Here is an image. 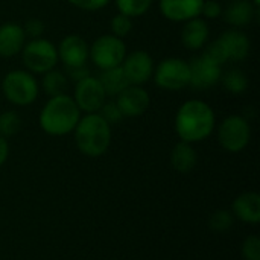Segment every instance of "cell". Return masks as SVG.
<instances>
[{"mask_svg": "<svg viewBox=\"0 0 260 260\" xmlns=\"http://www.w3.org/2000/svg\"><path fill=\"white\" fill-rule=\"evenodd\" d=\"M216 126L213 108L200 99L186 101L175 114V133L183 142L197 143L212 136Z\"/></svg>", "mask_w": 260, "mask_h": 260, "instance_id": "cell-1", "label": "cell"}, {"mask_svg": "<svg viewBox=\"0 0 260 260\" xmlns=\"http://www.w3.org/2000/svg\"><path fill=\"white\" fill-rule=\"evenodd\" d=\"M81 119V111L73 98L67 93L49 98L41 108L38 122L41 129L53 137H61L73 133Z\"/></svg>", "mask_w": 260, "mask_h": 260, "instance_id": "cell-2", "label": "cell"}, {"mask_svg": "<svg viewBox=\"0 0 260 260\" xmlns=\"http://www.w3.org/2000/svg\"><path fill=\"white\" fill-rule=\"evenodd\" d=\"M75 143L79 152L90 158L104 155L111 143V125H108L98 113L85 114L79 119L73 129Z\"/></svg>", "mask_w": 260, "mask_h": 260, "instance_id": "cell-3", "label": "cell"}, {"mask_svg": "<svg viewBox=\"0 0 260 260\" xmlns=\"http://www.w3.org/2000/svg\"><path fill=\"white\" fill-rule=\"evenodd\" d=\"M2 91L11 104L17 107H27L37 101L40 85L34 73L27 70H11L2 81Z\"/></svg>", "mask_w": 260, "mask_h": 260, "instance_id": "cell-4", "label": "cell"}, {"mask_svg": "<svg viewBox=\"0 0 260 260\" xmlns=\"http://www.w3.org/2000/svg\"><path fill=\"white\" fill-rule=\"evenodd\" d=\"M23 64L30 73H46L58 64V50L56 46L47 38H32L26 41L21 49Z\"/></svg>", "mask_w": 260, "mask_h": 260, "instance_id": "cell-5", "label": "cell"}, {"mask_svg": "<svg viewBox=\"0 0 260 260\" xmlns=\"http://www.w3.org/2000/svg\"><path fill=\"white\" fill-rule=\"evenodd\" d=\"M126 56V44L122 38L107 34L98 37L88 50V58L99 70L119 67Z\"/></svg>", "mask_w": 260, "mask_h": 260, "instance_id": "cell-6", "label": "cell"}, {"mask_svg": "<svg viewBox=\"0 0 260 260\" xmlns=\"http://www.w3.org/2000/svg\"><path fill=\"white\" fill-rule=\"evenodd\" d=\"M251 139V126L248 119L239 114H232L225 117L218 126V142L219 145L232 154L244 151Z\"/></svg>", "mask_w": 260, "mask_h": 260, "instance_id": "cell-7", "label": "cell"}, {"mask_svg": "<svg viewBox=\"0 0 260 260\" xmlns=\"http://www.w3.org/2000/svg\"><path fill=\"white\" fill-rule=\"evenodd\" d=\"M154 82L157 87L168 91H178L189 85L190 70L189 62L183 58H166L154 69Z\"/></svg>", "mask_w": 260, "mask_h": 260, "instance_id": "cell-8", "label": "cell"}, {"mask_svg": "<svg viewBox=\"0 0 260 260\" xmlns=\"http://www.w3.org/2000/svg\"><path fill=\"white\" fill-rule=\"evenodd\" d=\"M107 94L98 79V76H87L78 82H75L73 101L78 105L79 111L87 114L98 113L101 107L105 104Z\"/></svg>", "mask_w": 260, "mask_h": 260, "instance_id": "cell-9", "label": "cell"}, {"mask_svg": "<svg viewBox=\"0 0 260 260\" xmlns=\"http://www.w3.org/2000/svg\"><path fill=\"white\" fill-rule=\"evenodd\" d=\"M128 82L131 85H143L154 75V59L146 50H133L126 53L120 64Z\"/></svg>", "mask_w": 260, "mask_h": 260, "instance_id": "cell-10", "label": "cell"}, {"mask_svg": "<svg viewBox=\"0 0 260 260\" xmlns=\"http://www.w3.org/2000/svg\"><path fill=\"white\" fill-rule=\"evenodd\" d=\"M189 70H190L189 85H192L195 90H209L215 87L222 76V67L215 64L204 55L193 58L189 62Z\"/></svg>", "mask_w": 260, "mask_h": 260, "instance_id": "cell-11", "label": "cell"}, {"mask_svg": "<svg viewBox=\"0 0 260 260\" xmlns=\"http://www.w3.org/2000/svg\"><path fill=\"white\" fill-rule=\"evenodd\" d=\"M116 104L123 117H139L151 105L149 93L142 85H128L116 96Z\"/></svg>", "mask_w": 260, "mask_h": 260, "instance_id": "cell-12", "label": "cell"}, {"mask_svg": "<svg viewBox=\"0 0 260 260\" xmlns=\"http://www.w3.org/2000/svg\"><path fill=\"white\" fill-rule=\"evenodd\" d=\"M56 50H58V59L62 61L64 67H76V66L87 64L90 46L81 35L72 34L61 40Z\"/></svg>", "mask_w": 260, "mask_h": 260, "instance_id": "cell-13", "label": "cell"}, {"mask_svg": "<svg viewBox=\"0 0 260 260\" xmlns=\"http://www.w3.org/2000/svg\"><path fill=\"white\" fill-rule=\"evenodd\" d=\"M204 0H160L158 8L161 15L175 23H186L187 20L201 15Z\"/></svg>", "mask_w": 260, "mask_h": 260, "instance_id": "cell-14", "label": "cell"}, {"mask_svg": "<svg viewBox=\"0 0 260 260\" xmlns=\"http://www.w3.org/2000/svg\"><path fill=\"white\" fill-rule=\"evenodd\" d=\"M224 20L233 29H241L248 26L251 21L259 20V8H256L250 0H230L227 8L222 11Z\"/></svg>", "mask_w": 260, "mask_h": 260, "instance_id": "cell-15", "label": "cell"}, {"mask_svg": "<svg viewBox=\"0 0 260 260\" xmlns=\"http://www.w3.org/2000/svg\"><path fill=\"white\" fill-rule=\"evenodd\" d=\"M218 40L221 41L229 61H235V62L244 61L250 53L251 43L247 34L239 29H229L222 32Z\"/></svg>", "mask_w": 260, "mask_h": 260, "instance_id": "cell-16", "label": "cell"}, {"mask_svg": "<svg viewBox=\"0 0 260 260\" xmlns=\"http://www.w3.org/2000/svg\"><path fill=\"white\" fill-rule=\"evenodd\" d=\"M26 34L23 27L17 23L0 24V56L12 58L18 55L26 44Z\"/></svg>", "mask_w": 260, "mask_h": 260, "instance_id": "cell-17", "label": "cell"}, {"mask_svg": "<svg viewBox=\"0 0 260 260\" xmlns=\"http://www.w3.org/2000/svg\"><path fill=\"white\" fill-rule=\"evenodd\" d=\"M209 35H210V27L207 21L204 18L197 17L184 23L181 29V43L186 49L195 52L207 44Z\"/></svg>", "mask_w": 260, "mask_h": 260, "instance_id": "cell-18", "label": "cell"}, {"mask_svg": "<svg viewBox=\"0 0 260 260\" xmlns=\"http://www.w3.org/2000/svg\"><path fill=\"white\" fill-rule=\"evenodd\" d=\"M232 213L247 224H257L260 221V197L256 192H245L239 195L232 204Z\"/></svg>", "mask_w": 260, "mask_h": 260, "instance_id": "cell-19", "label": "cell"}, {"mask_svg": "<svg viewBox=\"0 0 260 260\" xmlns=\"http://www.w3.org/2000/svg\"><path fill=\"white\" fill-rule=\"evenodd\" d=\"M198 163V154L192 143L178 142L171 152V165L180 174H189Z\"/></svg>", "mask_w": 260, "mask_h": 260, "instance_id": "cell-20", "label": "cell"}, {"mask_svg": "<svg viewBox=\"0 0 260 260\" xmlns=\"http://www.w3.org/2000/svg\"><path fill=\"white\" fill-rule=\"evenodd\" d=\"M98 79H99L105 94L110 98L117 96L120 91H123L129 85L120 66L114 67V69H108V70H101V75L98 76Z\"/></svg>", "mask_w": 260, "mask_h": 260, "instance_id": "cell-21", "label": "cell"}, {"mask_svg": "<svg viewBox=\"0 0 260 260\" xmlns=\"http://www.w3.org/2000/svg\"><path fill=\"white\" fill-rule=\"evenodd\" d=\"M41 87H43L44 93H46L49 98L59 96V94L67 93L69 79H67V76H66L61 70L52 69V70L43 73Z\"/></svg>", "mask_w": 260, "mask_h": 260, "instance_id": "cell-22", "label": "cell"}, {"mask_svg": "<svg viewBox=\"0 0 260 260\" xmlns=\"http://www.w3.org/2000/svg\"><path fill=\"white\" fill-rule=\"evenodd\" d=\"M221 81L224 84V88L232 93V94H242L247 91L248 88V76L245 75L244 70L235 67V69H230L229 72H225V75L221 76Z\"/></svg>", "mask_w": 260, "mask_h": 260, "instance_id": "cell-23", "label": "cell"}, {"mask_svg": "<svg viewBox=\"0 0 260 260\" xmlns=\"http://www.w3.org/2000/svg\"><path fill=\"white\" fill-rule=\"evenodd\" d=\"M152 2L154 0H116V6L120 14L136 18L145 15L151 9Z\"/></svg>", "mask_w": 260, "mask_h": 260, "instance_id": "cell-24", "label": "cell"}, {"mask_svg": "<svg viewBox=\"0 0 260 260\" xmlns=\"http://www.w3.org/2000/svg\"><path fill=\"white\" fill-rule=\"evenodd\" d=\"M21 128V117L12 111V110H8V111H3L0 114V136L2 137H11V136H15Z\"/></svg>", "mask_w": 260, "mask_h": 260, "instance_id": "cell-25", "label": "cell"}, {"mask_svg": "<svg viewBox=\"0 0 260 260\" xmlns=\"http://www.w3.org/2000/svg\"><path fill=\"white\" fill-rule=\"evenodd\" d=\"M233 213L229 212V210H216L212 216H210V221H209V225L213 232H218V233H224L227 230L232 229L233 225Z\"/></svg>", "mask_w": 260, "mask_h": 260, "instance_id": "cell-26", "label": "cell"}, {"mask_svg": "<svg viewBox=\"0 0 260 260\" xmlns=\"http://www.w3.org/2000/svg\"><path fill=\"white\" fill-rule=\"evenodd\" d=\"M110 27H111V34L114 37H119V38L123 40L133 30V18H129V17L119 12L111 18Z\"/></svg>", "mask_w": 260, "mask_h": 260, "instance_id": "cell-27", "label": "cell"}, {"mask_svg": "<svg viewBox=\"0 0 260 260\" xmlns=\"http://www.w3.org/2000/svg\"><path fill=\"white\" fill-rule=\"evenodd\" d=\"M206 49H204V56L206 58H209L210 61H213L215 64H218V66H224L229 59H227V55H225V50H224V47H222V44H221V41L216 38L215 41H212V43H209V44H206L204 46Z\"/></svg>", "mask_w": 260, "mask_h": 260, "instance_id": "cell-28", "label": "cell"}, {"mask_svg": "<svg viewBox=\"0 0 260 260\" xmlns=\"http://www.w3.org/2000/svg\"><path fill=\"white\" fill-rule=\"evenodd\" d=\"M98 114H99L108 125H117V123H120L122 119H123V114L120 113V110H119L116 101H114V102H113V101H111V102H107V101H105V104L101 107V110L98 111Z\"/></svg>", "mask_w": 260, "mask_h": 260, "instance_id": "cell-29", "label": "cell"}, {"mask_svg": "<svg viewBox=\"0 0 260 260\" xmlns=\"http://www.w3.org/2000/svg\"><path fill=\"white\" fill-rule=\"evenodd\" d=\"M242 256L245 260H260V239L256 235H251L244 241Z\"/></svg>", "mask_w": 260, "mask_h": 260, "instance_id": "cell-30", "label": "cell"}, {"mask_svg": "<svg viewBox=\"0 0 260 260\" xmlns=\"http://www.w3.org/2000/svg\"><path fill=\"white\" fill-rule=\"evenodd\" d=\"M70 5H73L78 9L82 11H88V12H94L99 11L102 8H105L111 0H67Z\"/></svg>", "mask_w": 260, "mask_h": 260, "instance_id": "cell-31", "label": "cell"}, {"mask_svg": "<svg viewBox=\"0 0 260 260\" xmlns=\"http://www.w3.org/2000/svg\"><path fill=\"white\" fill-rule=\"evenodd\" d=\"M222 5L218 0H204L201 8V15H204L209 20H215L222 15Z\"/></svg>", "mask_w": 260, "mask_h": 260, "instance_id": "cell-32", "label": "cell"}, {"mask_svg": "<svg viewBox=\"0 0 260 260\" xmlns=\"http://www.w3.org/2000/svg\"><path fill=\"white\" fill-rule=\"evenodd\" d=\"M26 37H29L30 40L32 38H40L43 34H44V23L40 20V18H29L24 26H21Z\"/></svg>", "mask_w": 260, "mask_h": 260, "instance_id": "cell-33", "label": "cell"}, {"mask_svg": "<svg viewBox=\"0 0 260 260\" xmlns=\"http://www.w3.org/2000/svg\"><path fill=\"white\" fill-rule=\"evenodd\" d=\"M66 70H67V75H66L67 79H72V81H75V82H78V81H81V79L90 76V70H88L87 64H84V66H76V67H66Z\"/></svg>", "mask_w": 260, "mask_h": 260, "instance_id": "cell-34", "label": "cell"}, {"mask_svg": "<svg viewBox=\"0 0 260 260\" xmlns=\"http://www.w3.org/2000/svg\"><path fill=\"white\" fill-rule=\"evenodd\" d=\"M8 157H9V145L6 142V139L0 136V166H3L6 163Z\"/></svg>", "mask_w": 260, "mask_h": 260, "instance_id": "cell-35", "label": "cell"}, {"mask_svg": "<svg viewBox=\"0 0 260 260\" xmlns=\"http://www.w3.org/2000/svg\"><path fill=\"white\" fill-rule=\"evenodd\" d=\"M250 2H251V3H253V5H254L256 8H259V6H260V0H250Z\"/></svg>", "mask_w": 260, "mask_h": 260, "instance_id": "cell-36", "label": "cell"}]
</instances>
